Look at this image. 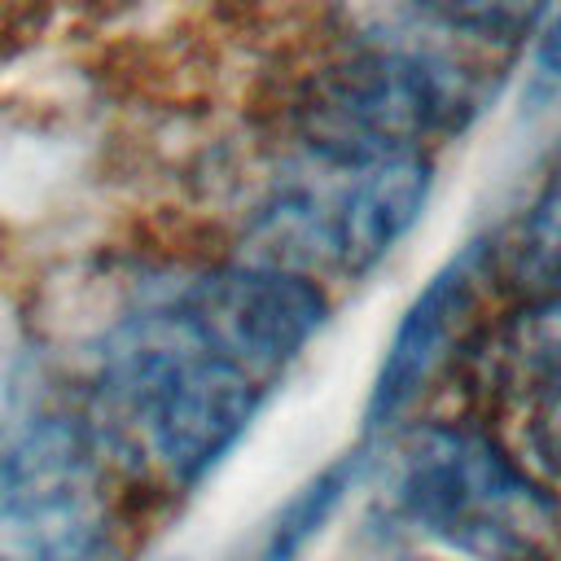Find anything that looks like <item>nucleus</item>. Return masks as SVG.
Segmentation results:
<instances>
[{
  "label": "nucleus",
  "instance_id": "nucleus-1",
  "mask_svg": "<svg viewBox=\"0 0 561 561\" xmlns=\"http://www.w3.org/2000/svg\"><path fill=\"white\" fill-rule=\"evenodd\" d=\"M329 320L324 289L280 263L193 272L114 316L88 351L83 416L105 465L202 486Z\"/></svg>",
  "mask_w": 561,
  "mask_h": 561
},
{
  "label": "nucleus",
  "instance_id": "nucleus-2",
  "mask_svg": "<svg viewBox=\"0 0 561 561\" xmlns=\"http://www.w3.org/2000/svg\"><path fill=\"white\" fill-rule=\"evenodd\" d=\"M386 504L403 526L469 561H561L552 486L465 421H425L394 434Z\"/></svg>",
  "mask_w": 561,
  "mask_h": 561
},
{
  "label": "nucleus",
  "instance_id": "nucleus-3",
  "mask_svg": "<svg viewBox=\"0 0 561 561\" xmlns=\"http://www.w3.org/2000/svg\"><path fill=\"white\" fill-rule=\"evenodd\" d=\"M430 188V153L342 158L302 149L254 215L259 259L302 276H364L412 232Z\"/></svg>",
  "mask_w": 561,
  "mask_h": 561
},
{
  "label": "nucleus",
  "instance_id": "nucleus-4",
  "mask_svg": "<svg viewBox=\"0 0 561 561\" xmlns=\"http://www.w3.org/2000/svg\"><path fill=\"white\" fill-rule=\"evenodd\" d=\"M478 110V75L438 39L381 35L316 75L298 105L302 149L342 158L430 153Z\"/></svg>",
  "mask_w": 561,
  "mask_h": 561
},
{
  "label": "nucleus",
  "instance_id": "nucleus-5",
  "mask_svg": "<svg viewBox=\"0 0 561 561\" xmlns=\"http://www.w3.org/2000/svg\"><path fill=\"white\" fill-rule=\"evenodd\" d=\"M105 469L83 412L26 421L0 447V561H105Z\"/></svg>",
  "mask_w": 561,
  "mask_h": 561
},
{
  "label": "nucleus",
  "instance_id": "nucleus-6",
  "mask_svg": "<svg viewBox=\"0 0 561 561\" xmlns=\"http://www.w3.org/2000/svg\"><path fill=\"white\" fill-rule=\"evenodd\" d=\"M495 280V241L473 237L451 250L394 320L364 399V434H390L456 359L478 324L482 298Z\"/></svg>",
  "mask_w": 561,
  "mask_h": 561
},
{
  "label": "nucleus",
  "instance_id": "nucleus-7",
  "mask_svg": "<svg viewBox=\"0 0 561 561\" xmlns=\"http://www.w3.org/2000/svg\"><path fill=\"white\" fill-rule=\"evenodd\" d=\"M364 460L359 451H346L337 460H329L320 473H311L289 500L285 508L267 522V530L259 535V543L241 557V561H298L307 552V543L329 526V517L342 508L346 491L355 486Z\"/></svg>",
  "mask_w": 561,
  "mask_h": 561
},
{
  "label": "nucleus",
  "instance_id": "nucleus-8",
  "mask_svg": "<svg viewBox=\"0 0 561 561\" xmlns=\"http://www.w3.org/2000/svg\"><path fill=\"white\" fill-rule=\"evenodd\" d=\"M495 263H504L508 285H517L530 298L561 294V149L543 184L535 188L517 232L504 245H495Z\"/></svg>",
  "mask_w": 561,
  "mask_h": 561
},
{
  "label": "nucleus",
  "instance_id": "nucleus-9",
  "mask_svg": "<svg viewBox=\"0 0 561 561\" xmlns=\"http://www.w3.org/2000/svg\"><path fill=\"white\" fill-rule=\"evenodd\" d=\"M412 22L430 39H465L486 48H513L522 44L539 18L548 13V0H399Z\"/></svg>",
  "mask_w": 561,
  "mask_h": 561
},
{
  "label": "nucleus",
  "instance_id": "nucleus-10",
  "mask_svg": "<svg viewBox=\"0 0 561 561\" xmlns=\"http://www.w3.org/2000/svg\"><path fill=\"white\" fill-rule=\"evenodd\" d=\"M517 355H522V364L548 368L552 377L561 373V294L535 298V307L517 333Z\"/></svg>",
  "mask_w": 561,
  "mask_h": 561
},
{
  "label": "nucleus",
  "instance_id": "nucleus-11",
  "mask_svg": "<svg viewBox=\"0 0 561 561\" xmlns=\"http://www.w3.org/2000/svg\"><path fill=\"white\" fill-rule=\"evenodd\" d=\"M530 451H535V460L552 478H561V373L552 377V386L535 403V416H530Z\"/></svg>",
  "mask_w": 561,
  "mask_h": 561
},
{
  "label": "nucleus",
  "instance_id": "nucleus-12",
  "mask_svg": "<svg viewBox=\"0 0 561 561\" xmlns=\"http://www.w3.org/2000/svg\"><path fill=\"white\" fill-rule=\"evenodd\" d=\"M535 88L561 92V13L543 26V35L535 44Z\"/></svg>",
  "mask_w": 561,
  "mask_h": 561
}]
</instances>
